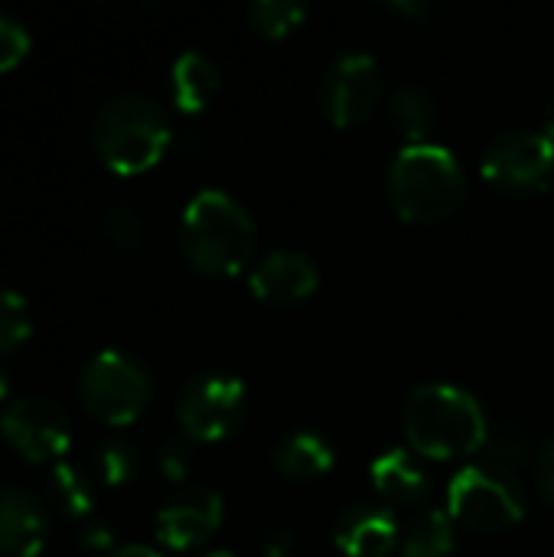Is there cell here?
Instances as JSON below:
<instances>
[{
  "instance_id": "cell-1",
  "label": "cell",
  "mask_w": 554,
  "mask_h": 557,
  "mask_svg": "<svg viewBox=\"0 0 554 557\" xmlns=\"http://www.w3.org/2000/svg\"><path fill=\"white\" fill-rule=\"evenodd\" d=\"M385 196L405 222L431 225L454 215L467 196V176L457 157L434 144H405L385 173Z\"/></svg>"
},
{
  "instance_id": "cell-2",
  "label": "cell",
  "mask_w": 554,
  "mask_h": 557,
  "mask_svg": "<svg viewBox=\"0 0 554 557\" xmlns=\"http://www.w3.org/2000/svg\"><path fill=\"white\" fill-rule=\"evenodd\" d=\"M402 428L408 444L431 460H454L473 454L487 441L483 405L447 382L418 385L402 405Z\"/></svg>"
},
{
  "instance_id": "cell-3",
  "label": "cell",
  "mask_w": 554,
  "mask_h": 557,
  "mask_svg": "<svg viewBox=\"0 0 554 557\" xmlns=\"http://www.w3.org/2000/svg\"><path fill=\"white\" fill-rule=\"evenodd\" d=\"M180 248L193 271L206 277H232L255 255V222L229 193L202 189L183 212Z\"/></svg>"
},
{
  "instance_id": "cell-4",
  "label": "cell",
  "mask_w": 554,
  "mask_h": 557,
  "mask_svg": "<svg viewBox=\"0 0 554 557\" xmlns=\"http://www.w3.org/2000/svg\"><path fill=\"white\" fill-rule=\"evenodd\" d=\"M91 144L101 163L121 176L147 173L170 147V121L163 108L137 91L108 98L91 124Z\"/></svg>"
},
{
  "instance_id": "cell-5",
  "label": "cell",
  "mask_w": 554,
  "mask_h": 557,
  "mask_svg": "<svg viewBox=\"0 0 554 557\" xmlns=\"http://www.w3.org/2000/svg\"><path fill=\"white\" fill-rule=\"evenodd\" d=\"M447 512L457 525L477 535H500L522 522L526 503L516 476H506L487 463H473L451 476Z\"/></svg>"
},
{
  "instance_id": "cell-6",
  "label": "cell",
  "mask_w": 554,
  "mask_h": 557,
  "mask_svg": "<svg viewBox=\"0 0 554 557\" xmlns=\"http://www.w3.org/2000/svg\"><path fill=\"white\" fill-rule=\"evenodd\" d=\"M78 398L91 418L124 428L144 414L150 401V375L134 356L104 349L85 366L78 379Z\"/></svg>"
},
{
  "instance_id": "cell-7",
  "label": "cell",
  "mask_w": 554,
  "mask_h": 557,
  "mask_svg": "<svg viewBox=\"0 0 554 557\" xmlns=\"http://www.w3.org/2000/svg\"><path fill=\"white\" fill-rule=\"evenodd\" d=\"M176 418L189 441L212 444L229 437L245 418L242 379L219 369L196 372L176 395Z\"/></svg>"
},
{
  "instance_id": "cell-8",
  "label": "cell",
  "mask_w": 554,
  "mask_h": 557,
  "mask_svg": "<svg viewBox=\"0 0 554 557\" xmlns=\"http://www.w3.org/2000/svg\"><path fill=\"white\" fill-rule=\"evenodd\" d=\"M480 173L493 189L509 196L542 193L554 176V144L542 131H506L483 150Z\"/></svg>"
},
{
  "instance_id": "cell-9",
  "label": "cell",
  "mask_w": 554,
  "mask_h": 557,
  "mask_svg": "<svg viewBox=\"0 0 554 557\" xmlns=\"http://www.w3.org/2000/svg\"><path fill=\"white\" fill-rule=\"evenodd\" d=\"M0 434L3 441L29 463H62L72 431L62 414V408L49 398L26 395L7 405L0 414Z\"/></svg>"
},
{
  "instance_id": "cell-10",
  "label": "cell",
  "mask_w": 554,
  "mask_h": 557,
  "mask_svg": "<svg viewBox=\"0 0 554 557\" xmlns=\"http://www.w3.org/2000/svg\"><path fill=\"white\" fill-rule=\"evenodd\" d=\"M382 91L379 62L362 49L340 52L320 78V108L336 127H353L369 117Z\"/></svg>"
},
{
  "instance_id": "cell-11",
  "label": "cell",
  "mask_w": 554,
  "mask_h": 557,
  "mask_svg": "<svg viewBox=\"0 0 554 557\" xmlns=\"http://www.w3.org/2000/svg\"><path fill=\"white\" fill-rule=\"evenodd\" d=\"M225 516V503L219 493L212 490H186L180 496H173L170 503L160 506L157 512V539L173 548V552H186L196 545H206Z\"/></svg>"
},
{
  "instance_id": "cell-12",
  "label": "cell",
  "mask_w": 554,
  "mask_h": 557,
  "mask_svg": "<svg viewBox=\"0 0 554 557\" xmlns=\"http://www.w3.org/2000/svg\"><path fill=\"white\" fill-rule=\"evenodd\" d=\"M248 287L258 300L287 307V304L307 300L320 287V271L307 255L274 248L255 261V268L248 274Z\"/></svg>"
},
{
  "instance_id": "cell-13",
  "label": "cell",
  "mask_w": 554,
  "mask_h": 557,
  "mask_svg": "<svg viewBox=\"0 0 554 557\" xmlns=\"http://www.w3.org/2000/svg\"><path fill=\"white\" fill-rule=\"evenodd\" d=\"M333 542L346 557H385L402 545V529L389 506L359 503L336 519Z\"/></svg>"
},
{
  "instance_id": "cell-14",
  "label": "cell",
  "mask_w": 554,
  "mask_h": 557,
  "mask_svg": "<svg viewBox=\"0 0 554 557\" xmlns=\"http://www.w3.org/2000/svg\"><path fill=\"white\" fill-rule=\"evenodd\" d=\"M42 545V503L26 490H0V557H36Z\"/></svg>"
},
{
  "instance_id": "cell-15",
  "label": "cell",
  "mask_w": 554,
  "mask_h": 557,
  "mask_svg": "<svg viewBox=\"0 0 554 557\" xmlns=\"http://www.w3.org/2000/svg\"><path fill=\"white\" fill-rule=\"evenodd\" d=\"M271 463L281 476L297 480V483H310V480H320L333 470L336 454H333L327 437H320L313 431H291L274 444Z\"/></svg>"
},
{
  "instance_id": "cell-16",
  "label": "cell",
  "mask_w": 554,
  "mask_h": 557,
  "mask_svg": "<svg viewBox=\"0 0 554 557\" xmlns=\"http://www.w3.org/2000/svg\"><path fill=\"white\" fill-rule=\"evenodd\" d=\"M372 486L382 499L389 503H398V506H408V503H418L424 499L428 493V473L421 467V460L411 454V450H385L372 460Z\"/></svg>"
},
{
  "instance_id": "cell-17",
  "label": "cell",
  "mask_w": 554,
  "mask_h": 557,
  "mask_svg": "<svg viewBox=\"0 0 554 557\" xmlns=\"http://www.w3.org/2000/svg\"><path fill=\"white\" fill-rule=\"evenodd\" d=\"M170 91H173V101L180 111H186V114L202 111L212 101V95L219 91L216 62L199 49L180 52V59L170 69Z\"/></svg>"
},
{
  "instance_id": "cell-18",
  "label": "cell",
  "mask_w": 554,
  "mask_h": 557,
  "mask_svg": "<svg viewBox=\"0 0 554 557\" xmlns=\"http://www.w3.org/2000/svg\"><path fill=\"white\" fill-rule=\"evenodd\" d=\"M454 545H457V522L451 519V512L424 509L408 522L398 548L405 557H447Z\"/></svg>"
},
{
  "instance_id": "cell-19",
  "label": "cell",
  "mask_w": 554,
  "mask_h": 557,
  "mask_svg": "<svg viewBox=\"0 0 554 557\" xmlns=\"http://www.w3.org/2000/svg\"><path fill=\"white\" fill-rule=\"evenodd\" d=\"M389 117L405 144H424L438 117L434 95L421 85H402L389 98Z\"/></svg>"
},
{
  "instance_id": "cell-20",
  "label": "cell",
  "mask_w": 554,
  "mask_h": 557,
  "mask_svg": "<svg viewBox=\"0 0 554 557\" xmlns=\"http://www.w3.org/2000/svg\"><path fill=\"white\" fill-rule=\"evenodd\" d=\"M483 463L506 473V476H516L519 467L529 460L532 454V437L522 424L516 421H503L496 428L487 431V441H483Z\"/></svg>"
},
{
  "instance_id": "cell-21",
  "label": "cell",
  "mask_w": 554,
  "mask_h": 557,
  "mask_svg": "<svg viewBox=\"0 0 554 557\" xmlns=\"http://www.w3.org/2000/svg\"><path fill=\"white\" fill-rule=\"evenodd\" d=\"M49 499L56 503V509L65 516V519H88L91 509H95V496H91V483L88 476L72 467V463H56L49 470Z\"/></svg>"
},
{
  "instance_id": "cell-22",
  "label": "cell",
  "mask_w": 554,
  "mask_h": 557,
  "mask_svg": "<svg viewBox=\"0 0 554 557\" xmlns=\"http://www.w3.org/2000/svg\"><path fill=\"white\" fill-rule=\"evenodd\" d=\"M307 20V7L297 0H255L248 7V23L264 39H284Z\"/></svg>"
},
{
  "instance_id": "cell-23",
  "label": "cell",
  "mask_w": 554,
  "mask_h": 557,
  "mask_svg": "<svg viewBox=\"0 0 554 557\" xmlns=\"http://www.w3.org/2000/svg\"><path fill=\"white\" fill-rule=\"evenodd\" d=\"M29 333H33L29 304L20 294L0 287V359L16 352L29 339Z\"/></svg>"
},
{
  "instance_id": "cell-24",
  "label": "cell",
  "mask_w": 554,
  "mask_h": 557,
  "mask_svg": "<svg viewBox=\"0 0 554 557\" xmlns=\"http://www.w3.org/2000/svg\"><path fill=\"white\" fill-rule=\"evenodd\" d=\"M95 470L104 486H127L137 476V454L127 441L108 437L95 450Z\"/></svg>"
},
{
  "instance_id": "cell-25",
  "label": "cell",
  "mask_w": 554,
  "mask_h": 557,
  "mask_svg": "<svg viewBox=\"0 0 554 557\" xmlns=\"http://www.w3.org/2000/svg\"><path fill=\"white\" fill-rule=\"evenodd\" d=\"M101 232L118 251H134L144 242V222L131 206H108L101 215Z\"/></svg>"
},
{
  "instance_id": "cell-26",
  "label": "cell",
  "mask_w": 554,
  "mask_h": 557,
  "mask_svg": "<svg viewBox=\"0 0 554 557\" xmlns=\"http://www.w3.org/2000/svg\"><path fill=\"white\" fill-rule=\"evenodd\" d=\"M29 52V33L13 16L0 13V72L16 69Z\"/></svg>"
},
{
  "instance_id": "cell-27",
  "label": "cell",
  "mask_w": 554,
  "mask_h": 557,
  "mask_svg": "<svg viewBox=\"0 0 554 557\" xmlns=\"http://www.w3.org/2000/svg\"><path fill=\"white\" fill-rule=\"evenodd\" d=\"M189 467H193V454L186 441H163L157 447V473L167 483H183L189 476Z\"/></svg>"
},
{
  "instance_id": "cell-28",
  "label": "cell",
  "mask_w": 554,
  "mask_h": 557,
  "mask_svg": "<svg viewBox=\"0 0 554 557\" xmlns=\"http://www.w3.org/2000/svg\"><path fill=\"white\" fill-rule=\"evenodd\" d=\"M78 545L85 548V552H95V555H104V552H118L114 548V532L104 525V522H85L82 525V532H78Z\"/></svg>"
},
{
  "instance_id": "cell-29",
  "label": "cell",
  "mask_w": 554,
  "mask_h": 557,
  "mask_svg": "<svg viewBox=\"0 0 554 557\" xmlns=\"http://www.w3.org/2000/svg\"><path fill=\"white\" fill-rule=\"evenodd\" d=\"M535 483H539L542 496L554 503V437L545 441L535 454Z\"/></svg>"
},
{
  "instance_id": "cell-30",
  "label": "cell",
  "mask_w": 554,
  "mask_h": 557,
  "mask_svg": "<svg viewBox=\"0 0 554 557\" xmlns=\"http://www.w3.org/2000/svg\"><path fill=\"white\" fill-rule=\"evenodd\" d=\"M294 532L291 529H281V525H271L264 535H261V555L264 557H291L294 555Z\"/></svg>"
},
{
  "instance_id": "cell-31",
  "label": "cell",
  "mask_w": 554,
  "mask_h": 557,
  "mask_svg": "<svg viewBox=\"0 0 554 557\" xmlns=\"http://www.w3.org/2000/svg\"><path fill=\"white\" fill-rule=\"evenodd\" d=\"M389 10L408 13V16H428V13H431V3H424V0H392Z\"/></svg>"
},
{
  "instance_id": "cell-32",
  "label": "cell",
  "mask_w": 554,
  "mask_h": 557,
  "mask_svg": "<svg viewBox=\"0 0 554 557\" xmlns=\"http://www.w3.org/2000/svg\"><path fill=\"white\" fill-rule=\"evenodd\" d=\"M111 557H163L160 552H153V548H147V545H124V548H118Z\"/></svg>"
},
{
  "instance_id": "cell-33",
  "label": "cell",
  "mask_w": 554,
  "mask_h": 557,
  "mask_svg": "<svg viewBox=\"0 0 554 557\" xmlns=\"http://www.w3.org/2000/svg\"><path fill=\"white\" fill-rule=\"evenodd\" d=\"M542 134H545V137L554 144V95H552V101L545 104V114H542Z\"/></svg>"
},
{
  "instance_id": "cell-34",
  "label": "cell",
  "mask_w": 554,
  "mask_h": 557,
  "mask_svg": "<svg viewBox=\"0 0 554 557\" xmlns=\"http://www.w3.org/2000/svg\"><path fill=\"white\" fill-rule=\"evenodd\" d=\"M7 395H10V375H7V372L0 369V401H3Z\"/></svg>"
},
{
  "instance_id": "cell-35",
  "label": "cell",
  "mask_w": 554,
  "mask_h": 557,
  "mask_svg": "<svg viewBox=\"0 0 554 557\" xmlns=\"http://www.w3.org/2000/svg\"><path fill=\"white\" fill-rule=\"evenodd\" d=\"M206 557H235V555H232V552H209Z\"/></svg>"
}]
</instances>
